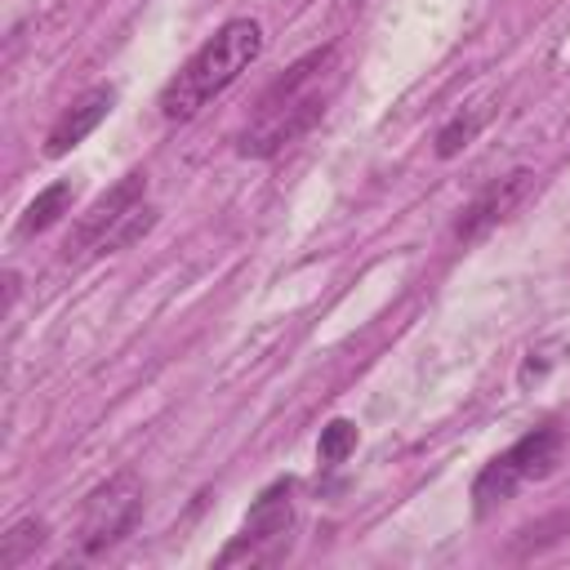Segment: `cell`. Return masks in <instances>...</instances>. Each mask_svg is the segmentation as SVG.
Listing matches in <instances>:
<instances>
[{
  "label": "cell",
  "instance_id": "6",
  "mask_svg": "<svg viewBox=\"0 0 570 570\" xmlns=\"http://www.w3.org/2000/svg\"><path fill=\"white\" fill-rule=\"evenodd\" d=\"M530 183H534L530 169H512V174L485 183V187L463 205V214H459V223H454V236H459V240H481L494 223H503V218L521 205V196L530 191Z\"/></svg>",
  "mask_w": 570,
  "mask_h": 570
},
{
  "label": "cell",
  "instance_id": "12",
  "mask_svg": "<svg viewBox=\"0 0 570 570\" xmlns=\"http://www.w3.org/2000/svg\"><path fill=\"white\" fill-rule=\"evenodd\" d=\"M151 223H156V209L151 205H138V209H129L98 245H94V254H116V249H125V245H134L142 232H151Z\"/></svg>",
  "mask_w": 570,
  "mask_h": 570
},
{
  "label": "cell",
  "instance_id": "8",
  "mask_svg": "<svg viewBox=\"0 0 570 570\" xmlns=\"http://www.w3.org/2000/svg\"><path fill=\"white\" fill-rule=\"evenodd\" d=\"M111 102H116V89H111V85L85 89V94L53 120V129H49V138H45V151H49V156H62V151H71L76 142H85V138L107 120Z\"/></svg>",
  "mask_w": 570,
  "mask_h": 570
},
{
  "label": "cell",
  "instance_id": "5",
  "mask_svg": "<svg viewBox=\"0 0 570 570\" xmlns=\"http://www.w3.org/2000/svg\"><path fill=\"white\" fill-rule=\"evenodd\" d=\"M142 512V481L125 468V472H111L102 485H94L85 494V508H80V525H76V548L85 557H98L107 548H116L134 521Z\"/></svg>",
  "mask_w": 570,
  "mask_h": 570
},
{
  "label": "cell",
  "instance_id": "13",
  "mask_svg": "<svg viewBox=\"0 0 570 570\" xmlns=\"http://www.w3.org/2000/svg\"><path fill=\"white\" fill-rule=\"evenodd\" d=\"M352 450H356V423H352V419H330V423L321 428V441H316V459L334 468V463H343Z\"/></svg>",
  "mask_w": 570,
  "mask_h": 570
},
{
  "label": "cell",
  "instance_id": "9",
  "mask_svg": "<svg viewBox=\"0 0 570 570\" xmlns=\"http://www.w3.org/2000/svg\"><path fill=\"white\" fill-rule=\"evenodd\" d=\"M67 205H71V183H49L27 209H22V218H18V236H36V232H45V227H53L62 214H67Z\"/></svg>",
  "mask_w": 570,
  "mask_h": 570
},
{
  "label": "cell",
  "instance_id": "10",
  "mask_svg": "<svg viewBox=\"0 0 570 570\" xmlns=\"http://www.w3.org/2000/svg\"><path fill=\"white\" fill-rule=\"evenodd\" d=\"M490 120V107L485 102H476V107H468V111H459V116H450L441 129H436V156L441 160H454L476 134H481V125Z\"/></svg>",
  "mask_w": 570,
  "mask_h": 570
},
{
  "label": "cell",
  "instance_id": "11",
  "mask_svg": "<svg viewBox=\"0 0 570 570\" xmlns=\"http://www.w3.org/2000/svg\"><path fill=\"white\" fill-rule=\"evenodd\" d=\"M45 539H49V525L40 517H22L18 525H9V534L0 539V570L22 566L36 548H45Z\"/></svg>",
  "mask_w": 570,
  "mask_h": 570
},
{
  "label": "cell",
  "instance_id": "1",
  "mask_svg": "<svg viewBox=\"0 0 570 570\" xmlns=\"http://www.w3.org/2000/svg\"><path fill=\"white\" fill-rule=\"evenodd\" d=\"M338 49L334 45H321L312 53H303L254 107V120L245 125L236 151L240 156H254V160H267L276 156L281 147H289L298 134H307L321 111H325V98L338 80Z\"/></svg>",
  "mask_w": 570,
  "mask_h": 570
},
{
  "label": "cell",
  "instance_id": "3",
  "mask_svg": "<svg viewBox=\"0 0 570 570\" xmlns=\"http://www.w3.org/2000/svg\"><path fill=\"white\" fill-rule=\"evenodd\" d=\"M561 445H566L561 428L543 423V428L525 432L521 441H512L503 454H494V459L476 472V481H472V508H476V517H485V512H494L499 503H508L525 481H543V476L557 468Z\"/></svg>",
  "mask_w": 570,
  "mask_h": 570
},
{
  "label": "cell",
  "instance_id": "4",
  "mask_svg": "<svg viewBox=\"0 0 570 570\" xmlns=\"http://www.w3.org/2000/svg\"><path fill=\"white\" fill-rule=\"evenodd\" d=\"M289 530H294V481H272L245 512L236 539L218 552V566H267L289 548Z\"/></svg>",
  "mask_w": 570,
  "mask_h": 570
},
{
  "label": "cell",
  "instance_id": "2",
  "mask_svg": "<svg viewBox=\"0 0 570 570\" xmlns=\"http://www.w3.org/2000/svg\"><path fill=\"white\" fill-rule=\"evenodd\" d=\"M263 53V27L254 18H232L209 36L183 71L160 89V116L165 120H191L200 107H209L223 89L240 80V71Z\"/></svg>",
  "mask_w": 570,
  "mask_h": 570
},
{
  "label": "cell",
  "instance_id": "7",
  "mask_svg": "<svg viewBox=\"0 0 570 570\" xmlns=\"http://www.w3.org/2000/svg\"><path fill=\"white\" fill-rule=\"evenodd\" d=\"M142 196H147V174L142 169H134V174H125L111 191H102L89 209H85V218L76 223V232H71V240H67V249H94L129 209H138L142 205Z\"/></svg>",
  "mask_w": 570,
  "mask_h": 570
}]
</instances>
